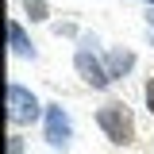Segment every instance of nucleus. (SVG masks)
<instances>
[{"label":"nucleus","instance_id":"7","mask_svg":"<svg viewBox=\"0 0 154 154\" xmlns=\"http://www.w3.org/2000/svg\"><path fill=\"white\" fill-rule=\"evenodd\" d=\"M23 8L31 12V19H35V23H42V19L50 16V8H46V0H23Z\"/></svg>","mask_w":154,"mask_h":154},{"label":"nucleus","instance_id":"1","mask_svg":"<svg viewBox=\"0 0 154 154\" xmlns=\"http://www.w3.org/2000/svg\"><path fill=\"white\" fill-rule=\"evenodd\" d=\"M96 123H100V131L108 135L116 146L135 143V116H131V108H127L123 100H108V104L96 112Z\"/></svg>","mask_w":154,"mask_h":154},{"label":"nucleus","instance_id":"8","mask_svg":"<svg viewBox=\"0 0 154 154\" xmlns=\"http://www.w3.org/2000/svg\"><path fill=\"white\" fill-rule=\"evenodd\" d=\"M143 96H146V108H150V116H154V77L146 81V89H143Z\"/></svg>","mask_w":154,"mask_h":154},{"label":"nucleus","instance_id":"9","mask_svg":"<svg viewBox=\"0 0 154 154\" xmlns=\"http://www.w3.org/2000/svg\"><path fill=\"white\" fill-rule=\"evenodd\" d=\"M19 150H23V139L12 135V139H8V154H19Z\"/></svg>","mask_w":154,"mask_h":154},{"label":"nucleus","instance_id":"3","mask_svg":"<svg viewBox=\"0 0 154 154\" xmlns=\"http://www.w3.org/2000/svg\"><path fill=\"white\" fill-rule=\"evenodd\" d=\"M38 116H42L38 96L31 89H23V85H8V119L16 127H27V123H35Z\"/></svg>","mask_w":154,"mask_h":154},{"label":"nucleus","instance_id":"2","mask_svg":"<svg viewBox=\"0 0 154 154\" xmlns=\"http://www.w3.org/2000/svg\"><path fill=\"white\" fill-rule=\"evenodd\" d=\"M93 46H96L93 38H85V42L73 50V66H77V73H81L85 85H93V89H108V85H112V73H108V66L93 54Z\"/></svg>","mask_w":154,"mask_h":154},{"label":"nucleus","instance_id":"4","mask_svg":"<svg viewBox=\"0 0 154 154\" xmlns=\"http://www.w3.org/2000/svg\"><path fill=\"white\" fill-rule=\"evenodd\" d=\"M69 139H73V123H69L66 108L62 104H46V143L54 150H66Z\"/></svg>","mask_w":154,"mask_h":154},{"label":"nucleus","instance_id":"5","mask_svg":"<svg viewBox=\"0 0 154 154\" xmlns=\"http://www.w3.org/2000/svg\"><path fill=\"white\" fill-rule=\"evenodd\" d=\"M8 42H12V54L35 58V42L27 38V31H23V23H19V19H8Z\"/></svg>","mask_w":154,"mask_h":154},{"label":"nucleus","instance_id":"10","mask_svg":"<svg viewBox=\"0 0 154 154\" xmlns=\"http://www.w3.org/2000/svg\"><path fill=\"white\" fill-rule=\"evenodd\" d=\"M146 23H150V38H154V8L146 12Z\"/></svg>","mask_w":154,"mask_h":154},{"label":"nucleus","instance_id":"11","mask_svg":"<svg viewBox=\"0 0 154 154\" xmlns=\"http://www.w3.org/2000/svg\"><path fill=\"white\" fill-rule=\"evenodd\" d=\"M146 4H150V8H154V0H146Z\"/></svg>","mask_w":154,"mask_h":154},{"label":"nucleus","instance_id":"6","mask_svg":"<svg viewBox=\"0 0 154 154\" xmlns=\"http://www.w3.org/2000/svg\"><path fill=\"white\" fill-rule=\"evenodd\" d=\"M104 66H108V73H112V81H116V77H123L135 66V54L131 50H108V62H104Z\"/></svg>","mask_w":154,"mask_h":154}]
</instances>
